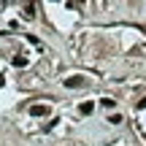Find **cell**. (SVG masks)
<instances>
[{
	"label": "cell",
	"instance_id": "9",
	"mask_svg": "<svg viewBox=\"0 0 146 146\" xmlns=\"http://www.w3.org/2000/svg\"><path fill=\"white\" fill-rule=\"evenodd\" d=\"M143 33H146V27H143Z\"/></svg>",
	"mask_w": 146,
	"mask_h": 146
},
{
	"label": "cell",
	"instance_id": "8",
	"mask_svg": "<svg viewBox=\"0 0 146 146\" xmlns=\"http://www.w3.org/2000/svg\"><path fill=\"white\" fill-rule=\"evenodd\" d=\"M3 84H5V78H3V76H0V87H3Z\"/></svg>",
	"mask_w": 146,
	"mask_h": 146
},
{
	"label": "cell",
	"instance_id": "2",
	"mask_svg": "<svg viewBox=\"0 0 146 146\" xmlns=\"http://www.w3.org/2000/svg\"><path fill=\"white\" fill-rule=\"evenodd\" d=\"M87 84V78H81V76H70V78H65V87L68 89H78V87H84Z\"/></svg>",
	"mask_w": 146,
	"mask_h": 146
},
{
	"label": "cell",
	"instance_id": "7",
	"mask_svg": "<svg viewBox=\"0 0 146 146\" xmlns=\"http://www.w3.org/2000/svg\"><path fill=\"white\" fill-rule=\"evenodd\" d=\"M138 108H141V111L146 108V98H141V100H138Z\"/></svg>",
	"mask_w": 146,
	"mask_h": 146
},
{
	"label": "cell",
	"instance_id": "6",
	"mask_svg": "<svg viewBox=\"0 0 146 146\" xmlns=\"http://www.w3.org/2000/svg\"><path fill=\"white\" fill-rule=\"evenodd\" d=\"M108 122H111V125H119V122H122V114H111Z\"/></svg>",
	"mask_w": 146,
	"mask_h": 146
},
{
	"label": "cell",
	"instance_id": "5",
	"mask_svg": "<svg viewBox=\"0 0 146 146\" xmlns=\"http://www.w3.org/2000/svg\"><path fill=\"white\" fill-rule=\"evenodd\" d=\"M14 65H16V68H25L27 60H25V57H14Z\"/></svg>",
	"mask_w": 146,
	"mask_h": 146
},
{
	"label": "cell",
	"instance_id": "1",
	"mask_svg": "<svg viewBox=\"0 0 146 146\" xmlns=\"http://www.w3.org/2000/svg\"><path fill=\"white\" fill-rule=\"evenodd\" d=\"M49 114H52V108L46 103H33L30 106V116H49Z\"/></svg>",
	"mask_w": 146,
	"mask_h": 146
},
{
	"label": "cell",
	"instance_id": "4",
	"mask_svg": "<svg viewBox=\"0 0 146 146\" xmlns=\"http://www.w3.org/2000/svg\"><path fill=\"white\" fill-rule=\"evenodd\" d=\"M22 16H25V19H33V16H35V5L27 3V5H25V11H22Z\"/></svg>",
	"mask_w": 146,
	"mask_h": 146
},
{
	"label": "cell",
	"instance_id": "3",
	"mask_svg": "<svg viewBox=\"0 0 146 146\" xmlns=\"http://www.w3.org/2000/svg\"><path fill=\"white\" fill-rule=\"evenodd\" d=\"M92 111H95V103H89V100H87V103H81V106H78V114H84V116H89Z\"/></svg>",
	"mask_w": 146,
	"mask_h": 146
}]
</instances>
